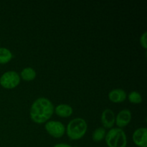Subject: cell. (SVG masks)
<instances>
[{
  "mask_svg": "<svg viewBox=\"0 0 147 147\" xmlns=\"http://www.w3.org/2000/svg\"><path fill=\"white\" fill-rule=\"evenodd\" d=\"M106 134V133L105 129L101 127L98 128V129H96L93 131V135H92V138H93V140L95 142H99L105 139Z\"/></svg>",
  "mask_w": 147,
  "mask_h": 147,
  "instance_id": "cell-13",
  "label": "cell"
},
{
  "mask_svg": "<svg viewBox=\"0 0 147 147\" xmlns=\"http://www.w3.org/2000/svg\"><path fill=\"white\" fill-rule=\"evenodd\" d=\"M129 101L134 104H139L142 102V97L140 93L137 91H132L128 96Z\"/></svg>",
  "mask_w": 147,
  "mask_h": 147,
  "instance_id": "cell-14",
  "label": "cell"
},
{
  "mask_svg": "<svg viewBox=\"0 0 147 147\" xmlns=\"http://www.w3.org/2000/svg\"><path fill=\"white\" fill-rule=\"evenodd\" d=\"M20 76L25 81H32L36 78V72L32 67H25L21 71Z\"/></svg>",
  "mask_w": 147,
  "mask_h": 147,
  "instance_id": "cell-11",
  "label": "cell"
},
{
  "mask_svg": "<svg viewBox=\"0 0 147 147\" xmlns=\"http://www.w3.org/2000/svg\"><path fill=\"white\" fill-rule=\"evenodd\" d=\"M105 140L109 147H126L127 138L122 129L113 128L105 136Z\"/></svg>",
  "mask_w": 147,
  "mask_h": 147,
  "instance_id": "cell-3",
  "label": "cell"
},
{
  "mask_svg": "<svg viewBox=\"0 0 147 147\" xmlns=\"http://www.w3.org/2000/svg\"><path fill=\"white\" fill-rule=\"evenodd\" d=\"M53 147H73L70 145L66 144H57L55 145Z\"/></svg>",
  "mask_w": 147,
  "mask_h": 147,
  "instance_id": "cell-16",
  "label": "cell"
},
{
  "mask_svg": "<svg viewBox=\"0 0 147 147\" xmlns=\"http://www.w3.org/2000/svg\"><path fill=\"white\" fill-rule=\"evenodd\" d=\"M20 83V76L15 71H7L0 78V85L4 88L13 89Z\"/></svg>",
  "mask_w": 147,
  "mask_h": 147,
  "instance_id": "cell-4",
  "label": "cell"
},
{
  "mask_svg": "<svg viewBox=\"0 0 147 147\" xmlns=\"http://www.w3.org/2000/svg\"><path fill=\"white\" fill-rule=\"evenodd\" d=\"M115 114L111 109H106L103 111L101 115V123L106 129H111L115 123Z\"/></svg>",
  "mask_w": 147,
  "mask_h": 147,
  "instance_id": "cell-8",
  "label": "cell"
},
{
  "mask_svg": "<svg viewBox=\"0 0 147 147\" xmlns=\"http://www.w3.org/2000/svg\"><path fill=\"white\" fill-rule=\"evenodd\" d=\"M127 95L125 90L122 89H114L109 93V98L111 102L115 103H121L126 99Z\"/></svg>",
  "mask_w": 147,
  "mask_h": 147,
  "instance_id": "cell-9",
  "label": "cell"
},
{
  "mask_svg": "<svg viewBox=\"0 0 147 147\" xmlns=\"http://www.w3.org/2000/svg\"><path fill=\"white\" fill-rule=\"evenodd\" d=\"M52 102L45 98H39L34 100L30 109V118L34 123L42 124L47 122L54 113Z\"/></svg>",
  "mask_w": 147,
  "mask_h": 147,
  "instance_id": "cell-1",
  "label": "cell"
},
{
  "mask_svg": "<svg viewBox=\"0 0 147 147\" xmlns=\"http://www.w3.org/2000/svg\"><path fill=\"white\" fill-rule=\"evenodd\" d=\"M131 112L128 109H123L118 113L115 122L119 129H121L127 126L131 122Z\"/></svg>",
  "mask_w": 147,
  "mask_h": 147,
  "instance_id": "cell-7",
  "label": "cell"
},
{
  "mask_svg": "<svg viewBox=\"0 0 147 147\" xmlns=\"http://www.w3.org/2000/svg\"><path fill=\"white\" fill-rule=\"evenodd\" d=\"M12 58V53L5 47H0V64H6Z\"/></svg>",
  "mask_w": 147,
  "mask_h": 147,
  "instance_id": "cell-12",
  "label": "cell"
},
{
  "mask_svg": "<svg viewBox=\"0 0 147 147\" xmlns=\"http://www.w3.org/2000/svg\"><path fill=\"white\" fill-rule=\"evenodd\" d=\"M45 130L47 133L54 138H60L64 135L65 132V127L60 121H50L46 123Z\"/></svg>",
  "mask_w": 147,
  "mask_h": 147,
  "instance_id": "cell-5",
  "label": "cell"
},
{
  "mask_svg": "<svg viewBox=\"0 0 147 147\" xmlns=\"http://www.w3.org/2000/svg\"><path fill=\"white\" fill-rule=\"evenodd\" d=\"M87 128V123L84 119L76 118L67 124V135L71 140H78L86 134Z\"/></svg>",
  "mask_w": 147,
  "mask_h": 147,
  "instance_id": "cell-2",
  "label": "cell"
},
{
  "mask_svg": "<svg viewBox=\"0 0 147 147\" xmlns=\"http://www.w3.org/2000/svg\"><path fill=\"white\" fill-rule=\"evenodd\" d=\"M55 113L58 116L62 118H67L70 117L73 114V109L70 106L67 104H60L58 105L57 107L55 109Z\"/></svg>",
  "mask_w": 147,
  "mask_h": 147,
  "instance_id": "cell-10",
  "label": "cell"
},
{
  "mask_svg": "<svg viewBox=\"0 0 147 147\" xmlns=\"http://www.w3.org/2000/svg\"><path fill=\"white\" fill-rule=\"evenodd\" d=\"M133 142L139 147H147V129L145 127L136 129L133 134Z\"/></svg>",
  "mask_w": 147,
  "mask_h": 147,
  "instance_id": "cell-6",
  "label": "cell"
},
{
  "mask_svg": "<svg viewBox=\"0 0 147 147\" xmlns=\"http://www.w3.org/2000/svg\"><path fill=\"white\" fill-rule=\"evenodd\" d=\"M146 36H147V32H145L144 33L142 34L140 37V44L142 46L143 48H144L145 50L147 48V45H146Z\"/></svg>",
  "mask_w": 147,
  "mask_h": 147,
  "instance_id": "cell-15",
  "label": "cell"
}]
</instances>
